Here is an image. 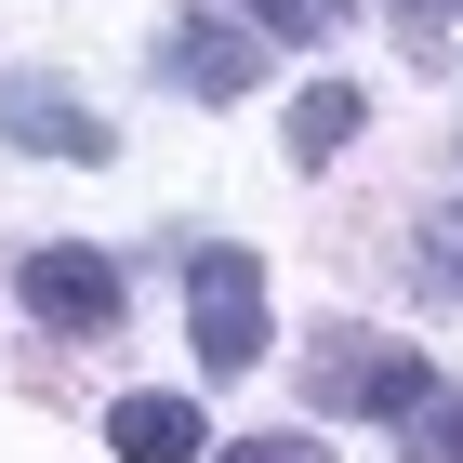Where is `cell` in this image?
<instances>
[{
    "label": "cell",
    "mask_w": 463,
    "mask_h": 463,
    "mask_svg": "<svg viewBox=\"0 0 463 463\" xmlns=\"http://www.w3.org/2000/svg\"><path fill=\"white\" fill-rule=\"evenodd\" d=\"M305 397H318V411H384V424H411V411L450 397V384H437L411 345H384V331H318V345H305Z\"/></svg>",
    "instance_id": "cell-1"
},
{
    "label": "cell",
    "mask_w": 463,
    "mask_h": 463,
    "mask_svg": "<svg viewBox=\"0 0 463 463\" xmlns=\"http://www.w3.org/2000/svg\"><path fill=\"white\" fill-rule=\"evenodd\" d=\"M14 291H27L40 331H119V265L80 251V239H40L27 265H14Z\"/></svg>",
    "instance_id": "cell-4"
},
{
    "label": "cell",
    "mask_w": 463,
    "mask_h": 463,
    "mask_svg": "<svg viewBox=\"0 0 463 463\" xmlns=\"http://www.w3.org/2000/svg\"><path fill=\"white\" fill-rule=\"evenodd\" d=\"M159 80H173V93H199V107H239L251 80H265V53H251L225 14H185V27H159Z\"/></svg>",
    "instance_id": "cell-5"
},
{
    "label": "cell",
    "mask_w": 463,
    "mask_h": 463,
    "mask_svg": "<svg viewBox=\"0 0 463 463\" xmlns=\"http://www.w3.org/2000/svg\"><path fill=\"white\" fill-rule=\"evenodd\" d=\"M107 450L119 463H213V424H199V397H119Z\"/></svg>",
    "instance_id": "cell-6"
},
{
    "label": "cell",
    "mask_w": 463,
    "mask_h": 463,
    "mask_svg": "<svg viewBox=\"0 0 463 463\" xmlns=\"http://www.w3.org/2000/svg\"><path fill=\"white\" fill-rule=\"evenodd\" d=\"M251 14H265V27H279V40H331V27H345V14H357V0H251Z\"/></svg>",
    "instance_id": "cell-10"
},
{
    "label": "cell",
    "mask_w": 463,
    "mask_h": 463,
    "mask_svg": "<svg viewBox=\"0 0 463 463\" xmlns=\"http://www.w3.org/2000/svg\"><path fill=\"white\" fill-rule=\"evenodd\" d=\"M357 119H371V93H357V80L291 93V159H331V146H357Z\"/></svg>",
    "instance_id": "cell-7"
},
{
    "label": "cell",
    "mask_w": 463,
    "mask_h": 463,
    "mask_svg": "<svg viewBox=\"0 0 463 463\" xmlns=\"http://www.w3.org/2000/svg\"><path fill=\"white\" fill-rule=\"evenodd\" d=\"M185 318H199V371H251L265 357V265L213 239L185 265Z\"/></svg>",
    "instance_id": "cell-2"
},
{
    "label": "cell",
    "mask_w": 463,
    "mask_h": 463,
    "mask_svg": "<svg viewBox=\"0 0 463 463\" xmlns=\"http://www.w3.org/2000/svg\"><path fill=\"white\" fill-rule=\"evenodd\" d=\"M384 14H397V27H411V40H437V27H450V14H463V0H384Z\"/></svg>",
    "instance_id": "cell-12"
},
{
    "label": "cell",
    "mask_w": 463,
    "mask_h": 463,
    "mask_svg": "<svg viewBox=\"0 0 463 463\" xmlns=\"http://www.w3.org/2000/svg\"><path fill=\"white\" fill-rule=\"evenodd\" d=\"M397 450L411 463H463V397H424V411L397 424Z\"/></svg>",
    "instance_id": "cell-8"
},
{
    "label": "cell",
    "mask_w": 463,
    "mask_h": 463,
    "mask_svg": "<svg viewBox=\"0 0 463 463\" xmlns=\"http://www.w3.org/2000/svg\"><path fill=\"white\" fill-rule=\"evenodd\" d=\"M213 463H331V450H318V437H225Z\"/></svg>",
    "instance_id": "cell-11"
},
{
    "label": "cell",
    "mask_w": 463,
    "mask_h": 463,
    "mask_svg": "<svg viewBox=\"0 0 463 463\" xmlns=\"http://www.w3.org/2000/svg\"><path fill=\"white\" fill-rule=\"evenodd\" d=\"M0 133L40 146V159H67V173H93V159L119 146L93 93H67V80H40V67H0Z\"/></svg>",
    "instance_id": "cell-3"
},
{
    "label": "cell",
    "mask_w": 463,
    "mask_h": 463,
    "mask_svg": "<svg viewBox=\"0 0 463 463\" xmlns=\"http://www.w3.org/2000/svg\"><path fill=\"white\" fill-rule=\"evenodd\" d=\"M424 291H437V305H463V199L424 225Z\"/></svg>",
    "instance_id": "cell-9"
}]
</instances>
